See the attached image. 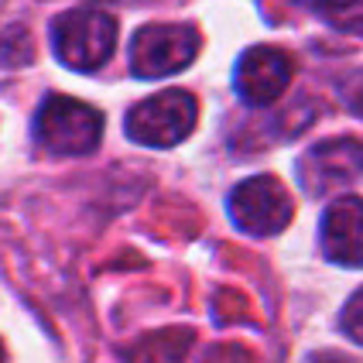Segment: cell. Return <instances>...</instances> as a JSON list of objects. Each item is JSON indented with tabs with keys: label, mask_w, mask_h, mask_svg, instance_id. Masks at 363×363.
Instances as JSON below:
<instances>
[{
	"label": "cell",
	"mask_w": 363,
	"mask_h": 363,
	"mask_svg": "<svg viewBox=\"0 0 363 363\" xmlns=\"http://www.w3.org/2000/svg\"><path fill=\"white\" fill-rule=\"evenodd\" d=\"M52 41L62 65L76 72H96L117 48V21L96 7H76L55 18Z\"/></svg>",
	"instance_id": "6da1fadb"
},
{
	"label": "cell",
	"mask_w": 363,
	"mask_h": 363,
	"mask_svg": "<svg viewBox=\"0 0 363 363\" xmlns=\"http://www.w3.org/2000/svg\"><path fill=\"white\" fill-rule=\"evenodd\" d=\"M35 138L52 155H89L103 138V113L72 96H45L35 113Z\"/></svg>",
	"instance_id": "7a4b0ae2"
},
{
	"label": "cell",
	"mask_w": 363,
	"mask_h": 363,
	"mask_svg": "<svg viewBox=\"0 0 363 363\" xmlns=\"http://www.w3.org/2000/svg\"><path fill=\"white\" fill-rule=\"evenodd\" d=\"M196 96L185 89H162L127 113V138L147 147H172L196 127Z\"/></svg>",
	"instance_id": "3957f363"
},
{
	"label": "cell",
	"mask_w": 363,
	"mask_h": 363,
	"mask_svg": "<svg viewBox=\"0 0 363 363\" xmlns=\"http://www.w3.org/2000/svg\"><path fill=\"white\" fill-rule=\"evenodd\" d=\"M199 52V31L192 24H147L134 35L130 69L141 79H162L182 72Z\"/></svg>",
	"instance_id": "277c9868"
},
{
	"label": "cell",
	"mask_w": 363,
	"mask_h": 363,
	"mask_svg": "<svg viewBox=\"0 0 363 363\" xmlns=\"http://www.w3.org/2000/svg\"><path fill=\"white\" fill-rule=\"evenodd\" d=\"M291 213H295V206H291L288 189L271 175L247 179L230 192V216L237 223V230L250 233V237L281 233L291 223Z\"/></svg>",
	"instance_id": "5b68a950"
},
{
	"label": "cell",
	"mask_w": 363,
	"mask_h": 363,
	"mask_svg": "<svg viewBox=\"0 0 363 363\" xmlns=\"http://www.w3.org/2000/svg\"><path fill=\"white\" fill-rule=\"evenodd\" d=\"M363 175V141L357 138H333L315 144L298 162V182L308 196L340 192L353 179Z\"/></svg>",
	"instance_id": "8992f818"
},
{
	"label": "cell",
	"mask_w": 363,
	"mask_h": 363,
	"mask_svg": "<svg viewBox=\"0 0 363 363\" xmlns=\"http://www.w3.org/2000/svg\"><path fill=\"white\" fill-rule=\"evenodd\" d=\"M233 82H237V93L250 106H271L291 82V59L281 48L257 45V48L240 55Z\"/></svg>",
	"instance_id": "52a82bcc"
},
{
	"label": "cell",
	"mask_w": 363,
	"mask_h": 363,
	"mask_svg": "<svg viewBox=\"0 0 363 363\" xmlns=\"http://www.w3.org/2000/svg\"><path fill=\"white\" fill-rule=\"evenodd\" d=\"M319 243L333 264L363 267V199L343 196L333 202L323 216Z\"/></svg>",
	"instance_id": "ba28073f"
},
{
	"label": "cell",
	"mask_w": 363,
	"mask_h": 363,
	"mask_svg": "<svg viewBox=\"0 0 363 363\" xmlns=\"http://www.w3.org/2000/svg\"><path fill=\"white\" fill-rule=\"evenodd\" d=\"M35 59V41L28 35V28L11 24L0 28V69H21Z\"/></svg>",
	"instance_id": "9c48e42d"
},
{
	"label": "cell",
	"mask_w": 363,
	"mask_h": 363,
	"mask_svg": "<svg viewBox=\"0 0 363 363\" xmlns=\"http://www.w3.org/2000/svg\"><path fill=\"white\" fill-rule=\"evenodd\" d=\"M333 28L363 38V0H325L319 7Z\"/></svg>",
	"instance_id": "30bf717a"
},
{
	"label": "cell",
	"mask_w": 363,
	"mask_h": 363,
	"mask_svg": "<svg viewBox=\"0 0 363 363\" xmlns=\"http://www.w3.org/2000/svg\"><path fill=\"white\" fill-rule=\"evenodd\" d=\"M340 325H343V333L353 340V343L363 346V288L346 302L343 315H340Z\"/></svg>",
	"instance_id": "8fae6325"
},
{
	"label": "cell",
	"mask_w": 363,
	"mask_h": 363,
	"mask_svg": "<svg viewBox=\"0 0 363 363\" xmlns=\"http://www.w3.org/2000/svg\"><path fill=\"white\" fill-rule=\"evenodd\" d=\"M343 100H346V106H350L357 117H363V69L357 72V76H350V79H346Z\"/></svg>",
	"instance_id": "7c38bea8"
},
{
	"label": "cell",
	"mask_w": 363,
	"mask_h": 363,
	"mask_svg": "<svg viewBox=\"0 0 363 363\" xmlns=\"http://www.w3.org/2000/svg\"><path fill=\"white\" fill-rule=\"evenodd\" d=\"M308 363H357V360L346 357V353H315Z\"/></svg>",
	"instance_id": "4fadbf2b"
},
{
	"label": "cell",
	"mask_w": 363,
	"mask_h": 363,
	"mask_svg": "<svg viewBox=\"0 0 363 363\" xmlns=\"http://www.w3.org/2000/svg\"><path fill=\"white\" fill-rule=\"evenodd\" d=\"M295 4H305V7H323L325 0H295Z\"/></svg>",
	"instance_id": "5bb4252c"
},
{
	"label": "cell",
	"mask_w": 363,
	"mask_h": 363,
	"mask_svg": "<svg viewBox=\"0 0 363 363\" xmlns=\"http://www.w3.org/2000/svg\"><path fill=\"white\" fill-rule=\"evenodd\" d=\"M0 363H4V343H0Z\"/></svg>",
	"instance_id": "9a60e30c"
}]
</instances>
